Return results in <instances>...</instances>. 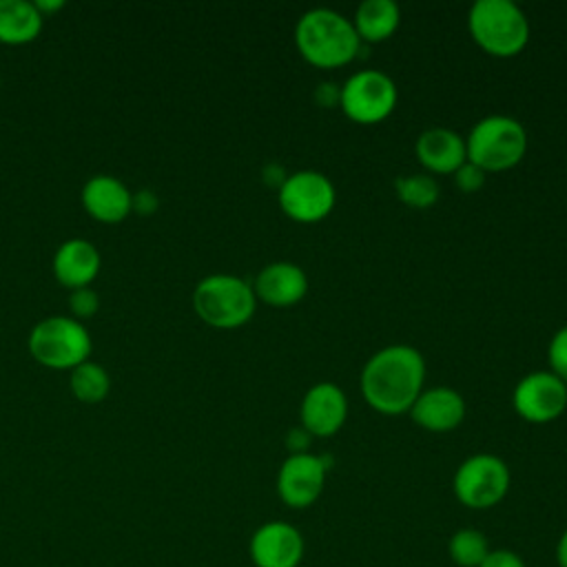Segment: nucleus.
I'll list each match as a JSON object with an SVG mask.
<instances>
[{"label": "nucleus", "instance_id": "1", "mask_svg": "<svg viewBox=\"0 0 567 567\" xmlns=\"http://www.w3.org/2000/svg\"><path fill=\"white\" fill-rule=\"evenodd\" d=\"M425 361L412 346H388L374 352L361 370L363 399L381 414L410 412L423 392Z\"/></svg>", "mask_w": 567, "mask_h": 567}, {"label": "nucleus", "instance_id": "2", "mask_svg": "<svg viewBox=\"0 0 567 567\" xmlns=\"http://www.w3.org/2000/svg\"><path fill=\"white\" fill-rule=\"evenodd\" d=\"M299 53L315 66L334 69L348 64L359 51V35L352 20L334 9L317 7L306 11L295 27Z\"/></svg>", "mask_w": 567, "mask_h": 567}, {"label": "nucleus", "instance_id": "3", "mask_svg": "<svg viewBox=\"0 0 567 567\" xmlns=\"http://www.w3.org/2000/svg\"><path fill=\"white\" fill-rule=\"evenodd\" d=\"M257 306L252 286L228 272H215L197 281L193 290V310L197 317L221 330L244 326Z\"/></svg>", "mask_w": 567, "mask_h": 567}, {"label": "nucleus", "instance_id": "4", "mask_svg": "<svg viewBox=\"0 0 567 567\" xmlns=\"http://www.w3.org/2000/svg\"><path fill=\"white\" fill-rule=\"evenodd\" d=\"M27 348L33 361L44 368L73 370L89 359L93 341L82 321L71 315H51L31 328Z\"/></svg>", "mask_w": 567, "mask_h": 567}, {"label": "nucleus", "instance_id": "5", "mask_svg": "<svg viewBox=\"0 0 567 567\" xmlns=\"http://www.w3.org/2000/svg\"><path fill=\"white\" fill-rule=\"evenodd\" d=\"M467 27L481 49L501 58L516 55L529 40L527 16L512 0H476Z\"/></svg>", "mask_w": 567, "mask_h": 567}, {"label": "nucleus", "instance_id": "6", "mask_svg": "<svg viewBox=\"0 0 567 567\" xmlns=\"http://www.w3.org/2000/svg\"><path fill=\"white\" fill-rule=\"evenodd\" d=\"M467 159L481 166L485 173L505 171L516 166L527 151L525 126L509 115H485L481 117L467 140Z\"/></svg>", "mask_w": 567, "mask_h": 567}, {"label": "nucleus", "instance_id": "7", "mask_svg": "<svg viewBox=\"0 0 567 567\" xmlns=\"http://www.w3.org/2000/svg\"><path fill=\"white\" fill-rule=\"evenodd\" d=\"M452 487L470 509L494 507L509 489V467L496 454H472L458 465Z\"/></svg>", "mask_w": 567, "mask_h": 567}, {"label": "nucleus", "instance_id": "8", "mask_svg": "<svg viewBox=\"0 0 567 567\" xmlns=\"http://www.w3.org/2000/svg\"><path fill=\"white\" fill-rule=\"evenodd\" d=\"M396 104V86L392 78L377 69L352 73L341 84L339 106L359 124H374L385 120Z\"/></svg>", "mask_w": 567, "mask_h": 567}, {"label": "nucleus", "instance_id": "9", "mask_svg": "<svg viewBox=\"0 0 567 567\" xmlns=\"http://www.w3.org/2000/svg\"><path fill=\"white\" fill-rule=\"evenodd\" d=\"M332 182L319 171H297L279 186V206L295 221H319L334 206Z\"/></svg>", "mask_w": 567, "mask_h": 567}, {"label": "nucleus", "instance_id": "10", "mask_svg": "<svg viewBox=\"0 0 567 567\" xmlns=\"http://www.w3.org/2000/svg\"><path fill=\"white\" fill-rule=\"evenodd\" d=\"M514 410L532 423H547L563 414L567 405V383L554 372L536 370L525 374L514 388Z\"/></svg>", "mask_w": 567, "mask_h": 567}, {"label": "nucleus", "instance_id": "11", "mask_svg": "<svg viewBox=\"0 0 567 567\" xmlns=\"http://www.w3.org/2000/svg\"><path fill=\"white\" fill-rule=\"evenodd\" d=\"M326 485V458L310 452H292L279 467L277 494L292 507H310Z\"/></svg>", "mask_w": 567, "mask_h": 567}, {"label": "nucleus", "instance_id": "12", "mask_svg": "<svg viewBox=\"0 0 567 567\" xmlns=\"http://www.w3.org/2000/svg\"><path fill=\"white\" fill-rule=\"evenodd\" d=\"M248 551L255 567H299L303 536L286 520H268L250 536Z\"/></svg>", "mask_w": 567, "mask_h": 567}, {"label": "nucleus", "instance_id": "13", "mask_svg": "<svg viewBox=\"0 0 567 567\" xmlns=\"http://www.w3.org/2000/svg\"><path fill=\"white\" fill-rule=\"evenodd\" d=\"M348 416V399L337 383L321 381L312 385L301 401V425L308 434L332 436Z\"/></svg>", "mask_w": 567, "mask_h": 567}, {"label": "nucleus", "instance_id": "14", "mask_svg": "<svg viewBox=\"0 0 567 567\" xmlns=\"http://www.w3.org/2000/svg\"><path fill=\"white\" fill-rule=\"evenodd\" d=\"M82 208L102 224H120L133 213V193L113 175H93L80 190Z\"/></svg>", "mask_w": 567, "mask_h": 567}, {"label": "nucleus", "instance_id": "15", "mask_svg": "<svg viewBox=\"0 0 567 567\" xmlns=\"http://www.w3.org/2000/svg\"><path fill=\"white\" fill-rule=\"evenodd\" d=\"M100 266H102L100 250L95 248L93 241L82 237L62 241L51 261L55 279L69 290L91 286L93 279L100 275Z\"/></svg>", "mask_w": 567, "mask_h": 567}, {"label": "nucleus", "instance_id": "16", "mask_svg": "<svg viewBox=\"0 0 567 567\" xmlns=\"http://www.w3.org/2000/svg\"><path fill=\"white\" fill-rule=\"evenodd\" d=\"M255 297L268 306H292L308 292V277L301 266L292 261L266 264L252 284Z\"/></svg>", "mask_w": 567, "mask_h": 567}, {"label": "nucleus", "instance_id": "17", "mask_svg": "<svg viewBox=\"0 0 567 567\" xmlns=\"http://www.w3.org/2000/svg\"><path fill=\"white\" fill-rule=\"evenodd\" d=\"M410 416L430 432H450L465 416L463 396L445 385L423 390L410 408Z\"/></svg>", "mask_w": 567, "mask_h": 567}, {"label": "nucleus", "instance_id": "18", "mask_svg": "<svg viewBox=\"0 0 567 567\" xmlns=\"http://www.w3.org/2000/svg\"><path fill=\"white\" fill-rule=\"evenodd\" d=\"M416 157L432 173H454L465 159V140L445 126H432L416 140Z\"/></svg>", "mask_w": 567, "mask_h": 567}, {"label": "nucleus", "instance_id": "19", "mask_svg": "<svg viewBox=\"0 0 567 567\" xmlns=\"http://www.w3.org/2000/svg\"><path fill=\"white\" fill-rule=\"evenodd\" d=\"M44 27V18L29 0H0V44L22 47L33 42Z\"/></svg>", "mask_w": 567, "mask_h": 567}, {"label": "nucleus", "instance_id": "20", "mask_svg": "<svg viewBox=\"0 0 567 567\" xmlns=\"http://www.w3.org/2000/svg\"><path fill=\"white\" fill-rule=\"evenodd\" d=\"M401 22V11L394 0H363L352 18L359 40L381 42L390 38Z\"/></svg>", "mask_w": 567, "mask_h": 567}, {"label": "nucleus", "instance_id": "21", "mask_svg": "<svg viewBox=\"0 0 567 567\" xmlns=\"http://www.w3.org/2000/svg\"><path fill=\"white\" fill-rule=\"evenodd\" d=\"M69 388L78 401L89 405L100 403L111 392V377L102 363L86 359L69 370Z\"/></svg>", "mask_w": 567, "mask_h": 567}, {"label": "nucleus", "instance_id": "22", "mask_svg": "<svg viewBox=\"0 0 567 567\" xmlns=\"http://www.w3.org/2000/svg\"><path fill=\"white\" fill-rule=\"evenodd\" d=\"M489 551L487 536L474 527L456 529L447 540V554L458 567H481Z\"/></svg>", "mask_w": 567, "mask_h": 567}, {"label": "nucleus", "instance_id": "23", "mask_svg": "<svg viewBox=\"0 0 567 567\" xmlns=\"http://www.w3.org/2000/svg\"><path fill=\"white\" fill-rule=\"evenodd\" d=\"M396 195L401 202L414 208H427L439 199V184L434 177L425 173H412V175H401L394 182Z\"/></svg>", "mask_w": 567, "mask_h": 567}, {"label": "nucleus", "instance_id": "24", "mask_svg": "<svg viewBox=\"0 0 567 567\" xmlns=\"http://www.w3.org/2000/svg\"><path fill=\"white\" fill-rule=\"evenodd\" d=\"M97 310H100V295L91 286L75 288L69 292V312L73 319L84 323L86 319L95 317Z\"/></svg>", "mask_w": 567, "mask_h": 567}, {"label": "nucleus", "instance_id": "25", "mask_svg": "<svg viewBox=\"0 0 567 567\" xmlns=\"http://www.w3.org/2000/svg\"><path fill=\"white\" fill-rule=\"evenodd\" d=\"M547 357H549L551 372L567 383V326H563L560 330L554 332V337L549 341Z\"/></svg>", "mask_w": 567, "mask_h": 567}, {"label": "nucleus", "instance_id": "26", "mask_svg": "<svg viewBox=\"0 0 567 567\" xmlns=\"http://www.w3.org/2000/svg\"><path fill=\"white\" fill-rule=\"evenodd\" d=\"M454 179H456V186L463 190V193H474L478 190L483 184H485V171L481 166H476L474 162L465 159L456 171H454Z\"/></svg>", "mask_w": 567, "mask_h": 567}, {"label": "nucleus", "instance_id": "27", "mask_svg": "<svg viewBox=\"0 0 567 567\" xmlns=\"http://www.w3.org/2000/svg\"><path fill=\"white\" fill-rule=\"evenodd\" d=\"M481 567H527L525 560L512 549H492Z\"/></svg>", "mask_w": 567, "mask_h": 567}, {"label": "nucleus", "instance_id": "28", "mask_svg": "<svg viewBox=\"0 0 567 567\" xmlns=\"http://www.w3.org/2000/svg\"><path fill=\"white\" fill-rule=\"evenodd\" d=\"M159 206V199L155 195V190L151 188H142L137 193H133V210L137 215H153Z\"/></svg>", "mask_w": 567, "mask_h": 567}, {"label": "nucleus", "instance_id": "29", "mask_svg": "<svg viewBox=\"0 0 567 567\" xmlns=\"http://www.w3.org/2000/svg\"><path fill=\"white\" fill-rule=\"evenodd\" d=\"M315 97L321 106H332V104H339V97H341V86H337L334 82H321L315 91Z\"/></svg>", "mask_w": 567, "mask_h": 567}, {"label": "nucleus", "instance_id": "30", "mask_svg": "<svg viewBox=\"0 0 567 567\" xmlns=\"http://www.w3.org/2000/svg\"><path fill=\"white\" fill-rule=\"evenodd\" d=\"M33 7L38 9V13H40L42 18H47V16H53V13L62 11V9L66 7V2H64V0H35Z\"/></svg>", "mask_w": 567, "mask_h": 567}, {"label": "nucleus", "instance_id": "31", "mask_svg": "<svg viewBox=\"0 0 567 567\" xmlns=\"http://www.w3.org/2000/svg\"><path fill=\"white\" fill-rule=\"evenodd\" d=\"M556 563H558V567H567V527L560 534L558 545H556Z\"/></svg>", "mask_w": 567, "mask_h": 567}]
</instances>
